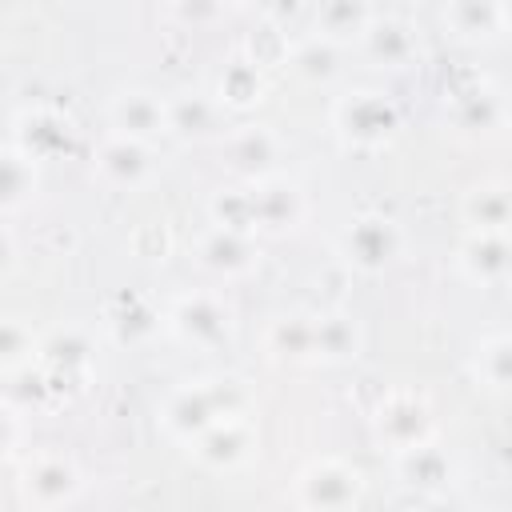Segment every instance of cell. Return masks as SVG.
<instances>
[{"label": "cell", "instance_id": "31", "mask_svg": "<svg viewBox=\"0 0 512 512\" xmlns=\"http://www.w3.org/2000/svg\"><path fill=\"white\" fill-rule=\"evenodd\" d=\"M108 324H112V336H116L120 344H144V340L160 328V316H156L144 300H124V308H120Z\"/></svg>", "mask_w": 512, "mask_h": 512}, {"label": "cell", "instance_id": "24", "mask_svg": "<svg viewBox=\"0 0 512 512\" xmlns=\"http://www.w3.org/2000/svg\"><path fill=\"white\" fill-rule=\"evenodd\" d=\"M472 380L492 392V396H504L508 384H512V336L508 332H484L472 348Z\"/></svg>", "mask_w": 512, "mask_h": 512}, {"label": "cell", "instance_id": "35", "mask_svg": "<svg viewBox=\"0 0 512 512\" xmlns=\"http://www.w3.org/2000/svg\"><path fill=\"white\" fill-rule=\"evenodd\" d=\"M172 4H176V0H172Z\"/></svg>", "mask_w": 512, "mask_h": 512}, {"label": "cell", "instance_id": "4", "mask_svg": "<svg viewBox=\"0 0 512 512\" xmlns=\"http://www.w3.org/2000/svg\"><path fill=\"white\" fill-rule=\"evenodd\" d=\"M164 324L180 344H188L196 352H212L232 336V304L220 292H204V288L180 292L168 304Z\"/></svg>", "mask_w": 512, "mask_h": 512}, {"label": "cell", "instance_id": "21", "mask_svg": "<svg viewBox=\"0 0 512 512\" xmlns=\"http://www.w3.org/2000/svg\"><path fill=\"white\" fill-rule=\"evenodd\" d=\"M460 220L468 224V232H508L512 220V200H508V184L504 180H476L464 196H460Z\"/></svg>", "mask_w": 512, "mask_h": 512}, {"label": "cell", "instance_id": "2", "mask_svg": "<svg viewBox=\"0 0 512 512\" xmlns=\"http://www.w3.org/2000/svg\"><path fill=\"white\" fill-rule=\"evenodd\" d=\"M332 128L348 148L376 152V148L392 144V136L400 128V112L384 92L360 88V92H348L332 104Z\"/></svg>", "mask_w": 512, "mask_h": 512}, {"label": "cell", "instance_id": "17", "mask_svg": "<svg viewBox=\"0 0 512 512\" xmlns=\"http://www.w3.org/2000/svg\"><path fill=\"white\" fill-rule=\"evenodd\" d=\"M444 24L464 44H488L508 32V4L504 0H448Z\"/></svg>", "mask_w": 512, "mask_h": 512}, {"label": "cell", "instance_id": "29", "mask_svg": "<svg viewBox=\"0 0 512 512\" xmlns=\"http://www.w3.org/2000/svg\"><path fill=\"white\" fill-rule=\"evenodd\" d=\"M292 72H296L300 80H308V84H324V80H332V76L340 72V48L312 32L304 44H296V52H292Z\"/></svg>", "mask_w": 512, "mask_h": 512}, {"label": "cell", "instance_id": "32", "mask_svg": "<svg viewBox=\"0 0 512 512\" xmlns=\"http://www.w3.org/2000/svg\"><path fill=\"white\" fill-rule=\"evenodd\" d=\"M208 216H212V224H228V228H244V232H252L256 236V228H252V196H248V184H240V188H220L212 200H208Z\"/></svg>", "mask_w": 512, "mask_h": 512}, {"label": "cell", "instance_id": "26", "mask_svg": "<svg viewBox=\"0 0 512 512\" xmlns=\"http://www.w3.org/2000/svg\"><path fill=\"white\" fill-rule=\"evenodd\" d=\"M372 4L368 0H320L316 4V36H324L336 48H348L360 40V32L372 20Z\"/></svg>", "mask_w": 512, "mask_h": 512}, {"label": "cell", "instance_id": "33", "mask_svg": "<svg viewBox=\"0 0 512 512\" xmlns=\"http://www.w3.org/2000/svg\"><path fill=\"white\" fill-rule=\"evenodd\" d=\"M20 436H24L20 412H16L8 400H0V464L16 456V448H20Z\"/></svg>", "mask_w": 512, "mask_h": 512}, {"label": "cell", "instance_id": "12", "mask_svg": "<svg viewBox=\"0 0 512 512\" xmlns=\"http://www.w3.org/2000/svg\"><path fill=\"white\" fill-rule=\"evenodd\" d=\"M220 152L240 180H260V176L276 172L284 144L268 124H244V128H232L220 136Z\"/></svg>", "mask_w": 512, "mask_h": 512}, {"label": "cell", "instance_id": "23", "mask_svg": "<svg viewBox=\"0 0 512 512\" xmlns=\"http://www.w3.org/2000/svg\"><path fill=\"white\" fill-rule=\"evenodd\" d=\"M264 352L276 364H316L312 348V312H284L264 332Z\"/></svg>", "mask_w": 512, "mask_h": 512}, {"label": "cell", "instance_id": "3", "mask_svg": "<svg viewBox=\"0 0 512 512\" xmlns=\"http://www.w3.org/2000/svg\"><path fill=\"white\" fill-rule=\"evenodd\" d=\"M372 436L380 448H388L392 456L396 452H408L424 440H436V412H432V400L416 388H392L376 412H372Z\"/></svg>", "mask_w": 512, "mask_h": 512}, {"label": "cell", "instance_id": "8", "mask_svg": "<svg viewBox=\"0 0 512 512\" xmlns=\"http://www.w3.org/2000/svg\"><path fill=\"white\" fill-rule=\"evenodd\" d=\"M92 172L100 176V184H108V188H116V192H140V188H148V184L156 180L152 144L132 140V136H120V132H108V136L96 144Z\"/></svg>", "mask_w": 512, "mask_h": 512}, {"label": "cell", "instance_id": "25", "mask_svg": "<svg viewBox=\"0 0 512 512\" xmlns=\"http://www.w3.org/2000/svg\"><path fill=\"white\" fill-rule=\"evenodd\" d=\"M312 348L320 364H344L360 352V328L348 312H316L312 316Z\"/></svg>", "mask_w": 512, "mask_h": 512}, {"label": "cell", "instance_id": "16", "mask_svg": "<svg viewBox=\"0 0 512 512\" xmlns=\"http://www.w3.org/2000/svg\"><path fill=\"white\" fill-rule=\"evenodd\" d=\"M16 148L28 152L36 164L40 160H52L56 152H68L72 148V120L60 116L56 108H24L16 116Z\"/></svg>", "mask_w": 512, "mask_h": 512}, {"label": "cell", "instance_id": "28", "mask_svg": "<svg viewBox=\"0 0 512 512\" xmlns=\"http://www.w3.org/2000/svg\"><path fill=\"white\" fill-rule=\"evenodd\" d=\"M36 356H40V336H32V328L16 316H0V372L20 376L36 364Z\"/></svg>", "mask_w": 512, "mask_h": 512}, {"label": "cell", "instance_id": "30", "mask_svg": "<svg viewBox=\"0 0 512 512\" xmlns=\"http://www.w3.org/2000/svg\"><path fill=\"white\" fill-rule=\"evenodd\" d=\"M264 92V76L256 72V64L248 60H232L224 72H220V88H216V100L224 108H248L256 104Z\"/></svg>", "mask_w": 512, "mask_h": 512}, {"label": "cell", "instance_id": "10", "mask_svg": "<svg viewBox=\"0 0 512 512\" xmlns=\"http://www.w3.org/2000/svg\"><path fill=\"white\" fill-rule=\"evenodd\" d=\"M196 264L220 280H240L260 264V244L244 228L228 224H208L196 236Z\"/></svg>", "mask_w": 512, "mask_h": 512}, {"label": "cell", "instance_id": "7", "mask_svg": "<svg viewBox=\"0 0 512 512\" xmlns=\"http://www.w3.org/2000/svg\"><path fill=\"white\" fill-rule=\"evenodd\" d=\"M16 488L28 508H68L84 496V472L68 452H36L20 468Z\"/></svg>", "mask_w": 512, "mask_h": 512}, {"label": "cell", "instance_id": "11", "mask_svg": "<svg viewBox=\"0 0 512 512\" xmlns=\"http://www.w3.org/2000/svg\"><path fill=\"white\" fill-rule=\"evenodd\" d=\"M188 452H192L196 464L208 468V472H236V468L248 464L252 452H256V428H252V420H248L244 412L224 416V420H216L212 428H204V432L188 444Z\"/></svg>", "mask_w": 512, "mask_h": 512}, {"label": "cell", "instance_id": "1", "mask_svg": "<svg viewBox=\"0 0 512 512\" xmlns=\"http://www.w3.org/2000/svg\"><path fill=\"white\" fill-rule=\"evenodd\" d=\"M244 412L240 392L232 380H196V384H180L164 396L160 404V428L176 440V444H192L204 428H212L224 416Z\"/></svg>", "mask_w": 512, "mask_h": 512}, {"label": "cell", "instance_id": "27", "mask_svg": "<svg viewBox=\"0 0 512 512\" xmlns=\"http://www.w3.org/2000/svg\"><path fill=\"white\" fill-rule=\"evenodd\" d=\"M36 188H40V164L16 144L0 148V212L24 208L36 196Z\"/></svg>", "mask_w": 512, "mask_h": 512}, {"label": "cell", "instance_id": "22", "mask_svg": "<svg viewBox=\"0 0 512 512\" xmlns=\"http://www.w3.org/2000/svg\"><path fill=\"white\" fill-rule=\"evenodd\" d=\"M396 476L404 488H416V492H440L452 484V460L448 452L436 444V440H424L408 452H396Z\"/></svg>", "mask_w": 512, "mask_h": 512}, {"label": "cell", "instance_id": "5", "mask_svg": "<svg viewBox=\"0 0 512 512\" xmlns=\"http://www.w3.org/2000/svg\"><path fill=\"white\" fill-rule=\"evenodd\" d=\"M360 496H364L360 468H352L340 456H320L296 472L288 500L296 508H308V512H340V508H356Z\"/></svg>", "mask_w": 512, "mask_h": 512}, {"label": "cell", "instance_id": "18", "mask_svg": "<svg viewBox=\"0 0 512 512\" xmlns=\"http://www.w3.org/2000/svg\"><path fill=\"white\" fill-rule=\"evenodd\" d=\"M452 120H456V128L468 132V136H496V132H504L508 108H504L500 88L488 84V80H480L476 88L456 92V100H452Z\"/></svg>", "mask_w": 512, "mask_h": 512}, {"label": "cell", "instance_id": "20", "mask_svg": "<svg viewBox=\"0 0 512 512\" xmlns=\"http://www.w3.org/2000/svg\"><path fill=\"white\" fill-rule=\"evenodd\" d=\"M164 104H168V132L172 136H184V140L224 136V128H220L224 104L216 96H208V92H176Z\"/></svg>", "mask_w": 512, "mask_h": 512}, {"label": "cell", "instance_id": "6", "mask_svg": "<svg viewBox=\"0 0 512 512\" xmlns=\"http://www.w3.org/2000/svg\"><path fill=\"white\" fill-rule=\"evenodd\" d=\"M400 252H404V228L380 212L356 216L340 236V260L364 276L388 272L400 260Z\"/></svg>", "mask_w": 512, "mask_h": 512}, {"label": "cell", "instance_id": "9", "mask_svg": "<svg viewBox=\"0 0 512 512\" xmlns=\"http://www.w3.org/2000/svg\"><path fill=\"white\" fill-rule=\"evenodd\" d=\"M248 184V196H252V228L264 232V236H284L292 232L308 204H304V192L300 184H292L288 176L272 172V176H260V180H244Z\"/></svg>", "mask_w": 512, "mask_h": 512}, {"label": "cell", "instance_id": "15", "mask_svg": "<svg viewBox=\"0 0 512 512\" xmlns=\"http://www.w3.org/2000/svg\"><path fill=\"white\" fill-rule=\"evenodd\" d=\"M356 44L380 68H408L420 56L416 28L408 20H400V16H372Z\"/></svg>", "mask_w": 512, "mask_h": 512}, {"label": "cell", "instance_id": "34", "mask_svg": "<svg viewBox=\"0 0 512 512\" xmlns=\"http://www.w3.org/2000/svg\"><path fill=\"white\" fill-rule=\"evenodd\" d=\"M16 240H12V232L8 228H0V276H8L12 268H16Z\"/></svg>", "mask_w": 512, "mask_h": 512}, {"label": "cell", "instance_id": "14", "mask_svg": "<svg viewBox=\"0 0 512 512\" xmlns=\"http://www.w3.org/2000/svg\"><path fill=\"white\" fill-rule=\"evenodd\" d=\"M456 268L476 288H504L512 276L508 232H468L456 248Z\"/></svg>", "mask_w": 512, "mask_h": 512}, {"label": "cell", "instance_id": "19", "mask_svg": "<svg viewBox=\"0 0 512 512\" xmlns=\"http://www.w3.org/2000/svg\"><path fill=\"white\" fill-rule=\"evenodd\" d=\"M48 372V388H56V380H84L88 360H92V340L84 328H56L40 340V356H36Z\"/></svg>", "mask_w": 512, "mask_h": 512}, {"label": "cell", "instance_id": "13", "mask_svg": "<svg viewBox=\"0 0 512 512\" xmlns=\"http://www.w3.org/2000/svg\"><path fill=\"white\" fill-rule=\"evenodd\" d=\"M108 124L120 136L156 144L160 136H168V104L148 88H124L108 100Z\"/></svg>", "mask_w": 512, "mask_h": 512}]
</instances>
